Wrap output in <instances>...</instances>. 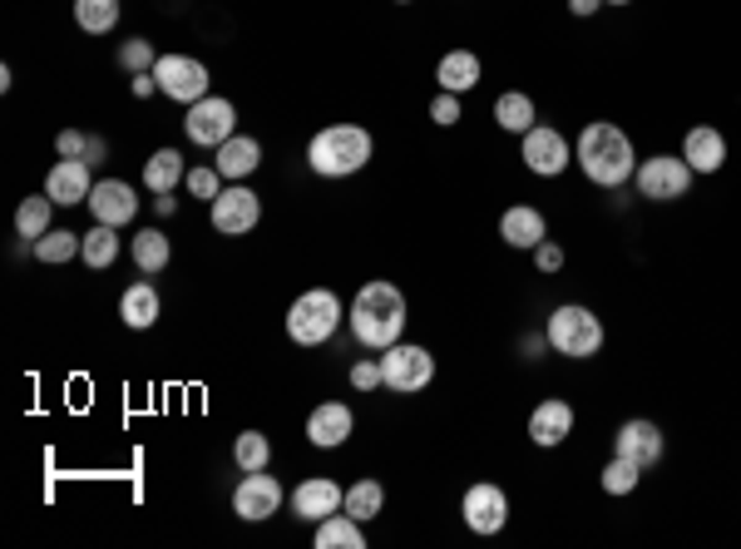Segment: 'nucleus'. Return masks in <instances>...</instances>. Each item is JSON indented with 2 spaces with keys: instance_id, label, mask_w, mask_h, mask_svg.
I'll use <instances>...</instances> for the list:
<instances>
[{
  "instance_id": "f257e3e1",
  "label": "nucleus",
  "mask_w": 741,
  "mask_h": 549,
  "mask_svg": "<svg viewBox=\"0 0 741 549\" xmlns=\"http://www.w3.org/2000/svg\"><path fill=\"white\" fill-rule=\"evenodd\" d=\"M573 164L583 169V179L598 183V189H622V183L638 173V154H632V139L618 130V124L598 120L579 134L573 144Z\"/></svg>"
},
{
  "instance_id": "f03ea898",
  "label": "nucleus",
  "mask_w": 741,
  "mask_h": 549,
  "mask_svg": "<svg viewBox=\"0 0 741 549\" xmlns=\"http://www.w3.org/2000/svg\"><path fill=\"white\" fill-rule=\"evenodd\" d=\"M405 332V298L395 282H366L351 298V337L371 351L395 347Z\"/></svg>"
},
{
  "instance_id": "7ed1b4c3",
  "label": "nucleus",
  "mask_w": 741,
  "mask_h": 549,
  "mask_svg": "<svg viewBox=\"0 0 741 549\" xmlns=\"http://www.w3.org/2000/svg\"><path fill=\"white\" fill-rule=\"evenodd\" d=\"M371 159V134L361 124H326L312 144H306V164L322 179H346V173H361Z\"/></svg>"
},
{
  "instance_id": "20e7f679",
  "label": "nucleus",
  "mask_w": 741,
  "mask_h": 549,
  "mask_svg": "<svg viewBox=\"0 0 741 549\" xmlns=\"http://www.w3.org/2000/svg\"><path fill=\"white\" fill-rule=\"evenodd\" d=\"M543 337H549V351H559V357L588 361V357H598V347H603V322H598V312L579 307V302H563V307L549 312Z\"/></svg>"
},
{
  "instance_id": "39448f33",
  "label": "nucleus",
  "mask_w": 741,
  "mask_h": 549,
  "mask_svg": "<svg viewBox=\"0 0 741 549\" xmlns=\"http://www.w3.org/2000/svg\"><path fill=\"white\" fill-rule=\"evenodd\" d=\"M341 298H336L332 288H306L302 298L287 307V337L296 341V347H322V341L336 337V327H341Z\"/></svg>"
},
{
  "instance_id": "423d86ee",
  "label": "nucleus",
  "mask_w": 741,
  "mask_h": 549,
  "mask_svg": "<svg viewBox=\"0 0 741 549\" xmlns=\"http://www.w3.org/2000/svg\"><path fill=\"white\" fill-rule=\"evenodd\" d=\"M381 381L395 396H415L435 381V357L425 347H411V341H395V347L381 351Z\"/></svg>"
},
{
  "instance_id": "0eeeda50",
  "label": "nucleus",
  "mask_w": 741,
  "mask_h": 549,
  "mask_svg": "<svg viewBox=\"0 0 741 549\" xmlns=\"http://www.w3.org/2000/svg\"><path fill=\"white\" fill-rule=\"evenodd\" d=\"M632 183H638V193L648 203H677L682 193L692 189V169L682 154H652V159L638 164Z\"/></svg>"
},
{
  "instance_id": "6e6552de",
  "label": "nucleus",
  "mask_w": 741,
  "mask_h": 549,
  "mask_svg": "<svg viewBox=\"0 0 741 549\" xmlns=\"http://www.w3.org/2000/svg\"><path fill=\"white\" fill-rule=\"evenodd\" d=\"M519 159H524V169L539 173V179H559L573 164V144L563 139L553 124H534L529 134H519Z\"/></svg>"
},
{
  "instance_id": "1a4fd4ad",
  "label": "nucleus",
  "mask_w": 741,
  "mask_h": 549,
  "mask_svg": "<svg viewBox=\"0 0 741 549\" xmlns=\"http://www.w3.org/2000/svg\"><path fill=\"white\" fill-rule=\"evenodd\" d=\"M460 515H464V529H474V535H499L509 525V495L494 480H474L460 500Z\"/></svg>"
},
{
  "instance_id": "9d476101",
  "label": "nucleus",
  "mask_w": 741,
  "mask_h": 549,
  "mask_svg": "<svg viewBox=\"0 0 741 549\" xmlns=\"http://www.w3.org/2000/svg\"><path fill=\"white\" fill-rule=\"evenodd\" d=\"M233 124H237V110H233V104L217 100V94H207V100L188 104L183 134H188V144H198V149H217V144L233 139Z\"/></svg>"
},
{
  "instance_id": "9b49d317",
  "label": "nucleus",
  "mask_w": 741,
  "mask_h": 549,
  "mask_svg": "<svg viewBox=\"0 0 741 549\" xmlns=\"http://www.w3.org/2000/svg\"><path fill=\"white\" fill-rule=\"evenodd\" d=\"M154 80H158V90H164L168 100H178V104L207 100V65L203 60H188V55H158Z\"/></svg>"
},
{
  "instance_id": "f8f14e48",
  "label": "nucleus",
  "mask_w": 741,
  "mask_h": 549,
  "mask_svg": "<svg viewBox=\"0 0 741 549\" xmlns=\"http://www.w3.org/2000/svg\"><path fill=\"white\" fill-rule=\"evenodd\" d=\"M277 505H282V485H277L267 470H243V480H237V490H233V515L257 525V519L277 515Z\"/></svg>"
},
{
  "instance_id": "ddd939ff",
  "label": "nucleus",
  "mask_w": 741,
  "mask_h": 549,
  "mask_svg": "<svg viewBox=\"0 0 741 549\" xmlns=\"http://www.w3.org/2000/svg\"><path fill=\"white\" fill-rule=\"evenodd\" d=\"M207 209H213V228L223 233V238H243V233H252L257 219H262V203H257L252 189H223Z\"/></svg>"
},
{
  "instance_id": "4468645a",
  "label": "nucleus",
  "mask_w": 741,
  "mask_h": 549,
  "mask_svg": "<svg viewBox=\"0 0 741 549\" xmlns=\"http://www.w3.org/2000/svg\"><path fill=\"white\" fill-rule=\"evenodd\" d=\"M662 450H667V436H662V426H652V421H622L618 436H613V456H628L632 466H658Z\"/></svg>"
},
{
  "instance_id": "2eb2a0df",
  "label": "nucleus",
  "mask_w": 741,
  "mask_h": 549,
  "mask_svg": "<svg viewBox=\"0 0 741 549\" xmlns=\"http://www.w3.org/2000/svg\"><path fill=\"white\" fill-rule=\"evenodd\" d=\"M89 213H94V223H109V228H124V223H134L138 219L134 183H124V179L94 183V193H89Z\"/></svg>"
},
{
  "instance_id": "dca6fc26",
  "label": "nucleus",
  "mask_w": 741,
  "mask_h": 549,
  "mask_svg": "<svg viewBox=\"0 0 741 549\" xmlns=\"http://www.w3.org/2000/svg\"><path fill=\"white\" fill-rule=\"evenodd\" d=\"M351 430H356V416L346 401H322V406H312V416H306V440H312L316 450L346 446Z\"/></svg>"
},
{
  "instance_id": "f3484780",
  "label": "nucleus",
  "mask_w": 741,
  "mask_h": 549,
  "mask_svg": "<svg viewBox=\"0 0 741 549\" xmlns=\"http://www.w3.org/2000/svg\"><path fill=\"white\" fill-rule=\"evenodd\" d=\"M45 193L55 199V209H75V203H89V193H94L89 164H85V159H59L55 169L45 173Z\"/></svg>"
},
{
  "instance_id": "a211bd4d",
  "label": "nucleus",
  "mask_w": 741,
  "mask_h": 549,
  "mask_svg": "<svg viewBox=\"0 0 741 549\" xmlns=\"http://www.w3.org/2000/svg\"><path fill=\"white\" fill-rule=\"evenodd\" d=\"M569 436H573V406L563 396H549V401H539V406L529 411V440L534 446L553 450V446H563Z\"/></svg>"
},
{
  "instance_id": "6ab92c4d",
  "label": "nucleus",
  "mask_w": 741,
  "mask_h": 549,
  "mask_svg": "<svg viewBox=\"0 0 741 549\" xmlns=\"http://www.w3.org/2000/svg\"><path fill=\"white\" fill-rule=\"evenodd\" d=\"M499 238L519 253H534L543 238H549V223H543V213L534 209V203H514V209L499 213Z\"/></svg>"
},
{
  "instance_id": "aec40b11",
  "label": "nucleus",
  "mask_w": 741,
  "mask_h": 549,
  "mask_svg": "<svg viewBox=\"0 0 741 549\" xmlns=\"http://www.w3.org/2000/svg\"><path fill=\"white\" fill-rule=\"evenodd\" d=\"M341 500H346V490L336 485V480H326V475H312V480H302V485L292 490V509L302 519H312V525H322L326 515H336Z\"/></svg>"
},
{
  "instance_id": "412c9836",
  "label": "nucleus",
  "mask_w": 741,
  "mask_h": 549,
  "mask_svg": "<svg viewBox=\"0 0 741 549\" xmlns=\"http://www.w3.org/2000/svg\"><path fill=\"white\" fill-rule=\"evenodd\" d=\"M682 159H687L692 173H717L721 164H727V139H721L711 124H697V130H687V139H682Z\"/></svg>"
},
{
  "instance_id": "4be33fe9",
  "label": "nucleus",
  "mask_w": 741,
  "mask_h": 549,
  "mask_svg": "<svg viewBox=\"0 0 741 549\" xmlns=\"http://www.w3.org/2000/svg\"><path fill=\"white\" fill-rule=\"evenodd\" d=\"M257 164H262V144L247 139V134H233L227 144H217V173H223L227 183L257 173Z\"/></svg>"
},
{
  "instance_id": "5701e85b",
  "label": "nucleus",
  "mask_w": 741,
  "mask_h": 549,
  "mask_svg": "<svg viewBox=\"0 0 741 549\" xmlns=\"http://www.w3.org/2000/svg\"><path fill=\"white\" fill-rule=\"evenodd\" d=\"M435 80H440V90H450V94H470L474 85H480V55H474V51L440 55V65H435Z\"/></svg>"
},
{
  "instance_id": "b1692460",
  "label": "nucleus",
  "mask_w": 741,
  "mask_h": 549,
  "mask_svg": "<svg viewBox=\"0 0 741 549\" xmlns=\"http://www.w3.org/2000/svg\"><path fill=\"white\" fill-rule=\"evenodd\" d=\"M119 317H124V327L148 332V327L158 322V292L148 288V282H134V288H124V298H119Z\"/></svg>"
},
{
  "instance_id": "393cba45",
  "label": "nucleus",
  "mask_w": 741,
  "mask_h": 549,
  "mask_svg": "<svg viewBox=\"0 0 741 549\" xmlns=\"http://www.w3.org/2000/svg\"><path fill=\"white\" fill-rule=\"evenodd\" d=\"M316 549H366V535H361V519H351L346 509L326 515L316 525Z\"/></svg>"
},
{
  "instance_id": "a878e982",
  "label": "nucleus",
  "mask_w": 741,
  "mask_h": 549,
  "mask_svg": "<svg viewBox=\"0 0 741 549\" xmlns=\"http://www.w3.org/2000/svg\"><path fill=\"white\" fill-rule=\"evenodd\" d=\"M183 173H188V164L178 149H158V154H148V164H144V183L154 193H173L178 183H183Z\"/></svg>"
},
{
  "instance_id": "bb28decb",
  "label": "nucleus",
  "mask_w": 741,
  "mask_h": 549,
  "mask_svg": "<svg viewBox=\"0 0 741 549\" xmlns=\"http://www.w3.org/2000/svg\"><path fill=\"white\" fill-rule=\"evenodd\" d=\"M534 120H539V114H534V100H529V94L509 90V94H499V100H494V124H499L504 134H529Z\"/></svg>"
},
{
  "instance_id": "cd10ccee",
  "label": "nucleus",
  "mask_w": 741,
  "mask_h": 549,
  "mask_svg": "<svg viewBox=\"0 0 741 549\" xmlns=\"http://www.w3.org/2000/svg\"><path fill=\"white\" fill-rule=\"evenodd\" d=\"M341 509H346L351 519H361V525H366V519H375V515L385 509V485H381V480H356V485L346 490Z\"/></svg>"
},
{
  "instance_id": "c85d7f7f",
  "label": "nucleus",
  "mask_w": 741,
  "mask_h": 549,
  "mask_svg": "<svg viewBox=\"0 0 741 549\" xmlns=\"http://www.w3.org/2000/svg\"><path fill=\"white\" fill-rule=\"evenodd\" d=\"M79 258H85L94 272L114 268V258H119V228H109V223H94V228L85 233V248H79Z\"/></svg>"
},
{
  "instance_id": "c756f323",
  "label": "nucleus",
  "mask_w": 741,
  "mask_h": 549,
  "mask_svg": "<svg viewBox=\"0 0 741 549\" xmlns=\"http://www.w3.org/2000/svg\"><path fill=\"white\" fill-rule=\"evenodd\" d=\"M75 25L85 35H109L119 25V0H75Z\"/></svg>"
},
{
  "instance_id": "7c9ffc66",
  "label": "nucleus",
  "mask_w": 741,
  "mask_h": 549,
  "mask_svg": "<svg viewBox=\"0 0 741 549\" xmlns=\"http://www.w3.org/2000/svg\"><path fill=\"white\" fill-rule=\"evenodd\" d=\"M49 209H55L49 193H30V199L15 209V233L20 238H45L49 233Z\"/></svg>"
},
{
  "instance_id": "2f4dec72",
  "label": "nucleus",
  "mask_w": 741,
  "mask_h": 549,
  "mask_svg": "<svg viewBox=\"0 0 741 549\" xmlns=\"http://www.w3.org/2000/svg\"><path fill=\"white\" fill-rule=\"evenodd\" d=\"M168 258H173V248H168V233L144 228V233L134 238V262H138V272H164Z\"/></svg>"
},
{
  "instance_id": "473e14b6",
  "label": "nucleus",
  "mask_w": 741,
  "mask_h": 549,
  "mask_svg": "<svg viewBox=\"0 0 741 549\" xmlns=\"http://www.w3.org/2000/svg\"><path fill=\"white\" fill-rule=\"evenodd\" d=\"M79 248H85V233L49 228L45 238H35V258L40 262H69V258H79Z\"/></svg>"
},
{
  "instance_id": "72a5a7b5",
  "label": "nucleus",
  "mask_w": 741,
  "mask_h": 549,
  "mask_svg": "<svg viewBox=\"0 0 741 549\" xmlns=\"http://www.w3.org/2000/svg\"><path fill=\"white\" fill-rule=\"evenodd\" d=\"M233 460H237V470H267L272 466V440L262 430H243L233 446Z\"/></svg>"
},
{
  "instance_id": "f704fd0d",
  "label": "nucleus",
  "mask_w": 741,
  "mask_h": 549,
  "mask_svg": "<svg viewBox=\"0 0 741 549\" xmlns=\"http://www.w3.org/2000/svg\"><path fill=\"white\" fill-rule=\"evenodd\" d=\"M638 480H642V466H632L628 456H613L608 466H603V490H608V495H632Z\"/></svg>"
},
{
  "instance_id": "c9c22d12",
  "label": "nucleus",
  "mask_w": 741,
  "mask_h": 549,
  "mask_svg": "<svg viewBox=\"0 0 741 549\" xmlns=\"http://www.w3.org/2000/svg\"><path fill=\"white\" fill-rule=\"evenodd\" d=\"M119 65H124L128 75H148L158 65L154 41H124V45H119Z\"/></svg>"
},
{
  "instance_id": "e433bc0d",
  "label": "nucleus",
  "mask_w": 741,
  "mask_h": 549,
  "mask_svg": "<svg viewBox=\"0 0 741 549\" xmlns=\"http://www.w3.org/2000/svg\"><path fill=\"white\" fill-rule=\"evenodd\" d=\"M188 193L213 203L217 193H223V173H217V164H213V169H188Z\"/></svg>"
},
{
  "instance_id": "4c0bfd02",
  "label": "nucleus",
  "mask_w": 741,
  "mask_h": 549,
  "mask_svg": "<svg viewBox=\"0 0 741 549\" xmlns=\"http://www.w3.org/2000/svg\"><path fill=\"white\" fill-rule=\"evenodd\" d=\"M430 120L440 124V130H450V124H460V94H450V90H440L430 100Z\"/></svg>"
},
{
  "instance_id": "58836bf2",
  "label": "nucleus",
  "mask_w": 741,
  "mask_h": 549,
  "mask_svg": "<svg viewBox=\"0 0 741 549\" xmlns=\"http://www.w3.org/2000/svg\"><path fill=\"white\" fill-rule=\"evenodd\" d=\"M351 386H356V391H375V386H385V381H381V357L356 361V367H351Z\"/></svg>"
},
{
  "instance_id": "ea45409f",
  "label": "nucleus",
  "mask_w": 741,
  "mask_h": 549,
  "mask_svg": "<svg viewBox=\"0 0 741 549\" xmlns=\"http://www.w3.org/2000/svg\"><path fill=\"white\" fill-rule=\"evenodd\" d=\"M534 268H539V272H559L563 268V248H559V243L543 238L539 248H534Z\"/></svg>"
},
{
  "instance_id": "a19ab883",
  "label": "nucleus",
  "mask_w": 741,
  "mask_h": 549,
  "mask_svg": "<svg viewBox=\"0 0 741 549\" xmlns=\"http://www.w3.org/2000/svg\"><path fill=\"white\" fill-rule=\"evenodd\" d=\"M55 149H59V159H85V149H89V134H79V130H65L55 139Z\"/></svg>"
},
{
  "instance_id": "79ce46f5",
  "label": "nucleus",
  "mask_w": 741,
  "mask_h": 549,
  "mask_svg": "<svg viewBox=\"0 0 741 549\" xmlns=\"http://www.w3.org/2000/svg\"><path fill=\"white\" fill-rule=\"evenodd\" d=\"M109 159V144L104 139H99V134H89V149H85V164H89V169H99V164H104Z\"/></svg>"
},
{
  "instance_id": "37998d69",
  "label": "nucleus",
  "mask_w": 741,
  "mask_h": 549,
  "mask_svg": "<svg viewBox=\"0 0 741 549\" xmlns=\"http://www.w3.org/2000/svg\"><path fill=\"white\" fill-rule=\"evenodd\" d=\"M154 90H158L154 70H148V75H134V94H138V100H148V94H154Z\"/></svg>"
},
{
  "instance_id": "c03bdc74",
  "label": "nucleus",
  "mask_w": 741,
  "mask_h": 549,
  "mask_svg": "<svg viewBox=\"0 0 741 549\" xmlns=\"http://www.w3.org/2000/svg\"><path fill=\"white\" fill-rule=\"evenodd\" d=\"M543 347H549V337H524V347H519V351H524V357H529V361H534V357H539V351H543Z\"/></svg>"
},
{
  "instance_id": "a18cd8bd",
  "label": "nucleus",
  "mask_w": 741,
  "mask_h": 549,
  "mask_svg": "<svg viewBox=\"0 0 741 549\" xmlns=\"http://www.w3.org/2000/svg\"><path fill=\"white\" fill-rule=\"evenodd\" d=\"M154 209H158V219H168V213L178 209V199H173V193H158V199H154Z\"/></svg>"
},
{
  "instance_id": "49530a36",
  "label": "nucleus",
  "mask_w": 741,
  "mask_h": 549,
  "mask_svg": "<svg viewBox=\"0 0 741 549\" xmlns=\"http://www.w3.org/2000/svg\"><path fill=\"white\" fill-rule=\"evenodd\" d=\"M598 5H603V0H569V11H573V15H593Z\"/></svg>"
},
{
  "instance_id": "de8ad7c7",
  "label": "nucleus",
  "mask_w": 741,
  "mask_h": 549,
  "mask_svg": "<svg viewBox=\"0 0 741 549\" xmlns=\"http://www.w3.org/2000/svg\"><path fill=\"white\" fill-rule=\"evenodd\" d=\"M603 5H628V0H603Z\"/></svg>"
},
{
  "instance_id": "09e8293b",
  "label": "nucleus",
  "mask_w": 741,
  "mask_h": 549,
  "mask_svg": "<svg viewBox=\"0 0 741 549\" xmlns=\"http://www.w3.org/2000/svg\"><path fill=\"white\" fill-rule=\"evenodd\" d=\"M395 5H411V0H395Z\"/></svg>"
}]
</instances>
